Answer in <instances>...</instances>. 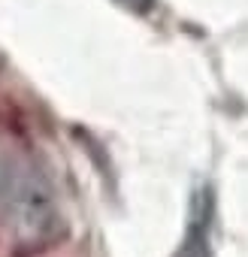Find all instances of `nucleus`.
<instances>
[{
	"instance_id": "nucleus-2",
	"label": "nucleus",
	"mask_w": 248,
	"mask_h": 257,
	"mask_svg": "<svg viewBox=\"0 0 248 257\" xmlns=\"http://www.w3.org/2000/svg\"><path fill=\"white\" fill-rule=\"evenodd\" d=\"M215 242V194L209 185H197L188 206V224L173 257H212Z\"/></svg>"
},
{
	"instance_id": "nucleus-3",
	"label": "nucleus",
	"mask_w": 248,
	"mask_h": 257,
	"mask_svg": "<svg viewBox=\"0 0 248 257\" xmlns=\"http://www.w3.org/2000/svg\"><path fill=\"white\" fill-rule=\"evenodd\" d=\"M112 4L121 7V10H128L131 16H149L158 0H112Z\"/></svg>"
},
{
	"instance_id": "nucleus-1",
	"label": "nucleus",
	"mask_w": 248,
	"mask_h": 257,
	"mask_svg": "<svg viewBox=\"0 0 248 257\" xmlns=\"http://www.w3.org/2000/svg\"><path fill=\"white\" fill-rule=\"evenodd\" d=\"M0 230L25 251L52 245L64 230L46 173L16 149H0Z\"/></svg>"
}]
</instances>
